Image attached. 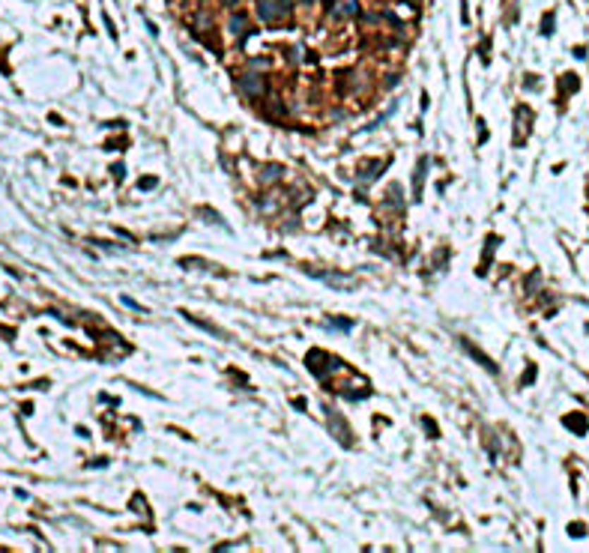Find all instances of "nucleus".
I'll list each match as a JSON object with an SVG mask.
<instances>
[{"label":"nucleus","instance_id":"nucleus-1","mask_svg":"<svg viewBox=\"0 0 589 553\" xmlns=\"http://www.w3.org/2000/svg\"><path fill=\"white\" fill-rule=\"evenodd\" d=\"M279 6L287 12V9H291V0H281ZM260 18H267V21L272 18V0H260Z\"/></svg>","mask_w":589,"mask_h":553},{"label":"nucleus","instance_id":"nucleus-2","mask_svg":"<svg viewBox=\"0 0 589 553\" xmlns=\"http://www.w3.org/2000/svg\"><path fill=\"white\" fill-rule=\"evenodd\" d=\"M243 87H245V90H260L263 84H260L257 78H255V81H252V78H243Z\"/></svg>","mask_w":589,"mask_h":553},{"label":"nucleus","instance_id":"nucleus-3","mask_svg":"<svg viewBox=\"0 0 589 553\" xmlns=\"http://www.w3.org/2000/svg\"><path fill=\"white\" fill-rule=\"evenodd\" d=\"M224 4H228V6H233V4H236V0H224Z\"/></svg>","mask_w":589,"mask_h":553}]
</instances>
